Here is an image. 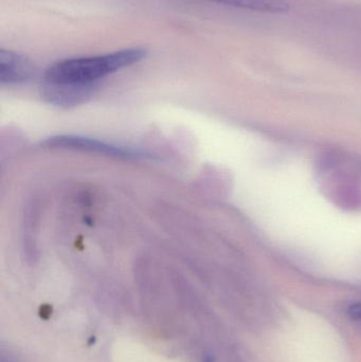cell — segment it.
<instances>
[{
  "label": "cell",
  "instance_id": "6da1fadb",
  "mask_svg": "<svg viewBox=\"0 0 361 362\" xmlns=\"http://www.w3.org/2000/svg\"><path fill=\"white\" fill-rule=\"evenodd\" d=\"M148 54L146 49L134 47L105 54L70 57L49 66L45 71L44 80L76 84H100L106 76L140 63L146 59Z\"/></svg>",
  "mask_w": 361,
  "mask_h": 362
},
{
  "label": "cell",
  "instance_id": "7a4b0ae2",
  "mask_svg": "<svg viewBox=\"0 0 361 362\" xmlns=\"http://www.w3.org/2000/svg\"><path fill=\"white\" fill-rule=\"evenodd\" d=\"M44 144L50 148L95 153V154L106 155V156L116 157V158L137 159L150 156L146 151H142L140 148L118 146L103 140L83 137V136H57V137L49 138Z\"/></svg>",
  "mask_w": 361,
  "mask_h": 362
},
{
  "label": "cell",
  "instance_id": "3957f363",
  "mask_svg": "<svg viewBox=\"0 0 361 362\" xmlns=\"http://www.w3.org/2000/svg\"><path fill=\"white\" fill-rule=\"evenodd\" d=\"M99 87L100 84H76L42 80L40 95L48 103L61 107H70L80 105L90 99Z\"/></svg>",
  "mask_w": 361,
  "mask_h": 362
},
{
  "label": "cell",
  "instance_id": "277c9868",
  "mask_svg": "<svg viewBox=\"0 0 361 362\" xmlns=\"http://www.w3.org/2000/svg\"><path fill=\"white\" fill-rule=\"evenodd\" d=\"M36 74V66L29 57L12 50H0V83L16 85L28 82Z\"/></svg>",
  "mask_w": 361,
  "mask_h": 362
},
{
  "label": "cell",
  "instance_id": "5b68a950",
  "mask_svg": "<svg viewBox=\"0 0 361 362\" xmlns=\"http://www.w3.org/2000/svg\"><path fill=\"white\" fill-rule=\"evenodd\" d=\"M223 6L268 14H283L290 10L286 0H209Z\"/></svg>",
  "mask_w": 361,
  "mask_h": 362
},
{
  "label": "cell",
  "instance_id": "8992f818",
  "mask_svg": "<svg viewBox=\"0 0 361 362\" xmlns=\"http://www.w3.org/2000/svg\"><path fill=\"white\" fill-rule=\"evenodd\" d=\"M348 316L354 321H361V302L351 304L347 310Z\"/></svg>",
  "mask_w": 361,
  "mask_h": 362
}]
</instances>
